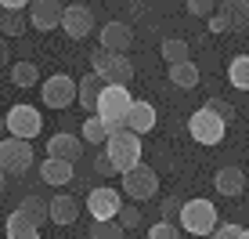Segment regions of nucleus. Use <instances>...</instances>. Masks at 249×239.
<instances>
[{
    "label": "nucleus",
    "mask_w": 249,
    "mask_h": 239,
    "mask_svg": "<svg viewBox=\"0 0 249 239\" xmlns=\"http://www.w3.org/2000/svg\"><path fill=\"white\" fill-rule=\"evenodd\" d=\"M130 91L123 87V83H105V91H101L98 95V109H94V113H98L101 120H105V127H108V134L112 131H126V109H130Z\"/></svg>",
    "instance_id": "1"
},
{
    "label": "nucleus",
    "mask_w": 249,
    "mask_h": 239,
    "mask_svg": "<svg viewBox=\"0 0 249 239\" xmlns=\"http://www.w3.org/2000/svg\"><path fill=\"white\" fill-rule=\"evenodd\" d=\"M105 152H108V159H112L116 174H123V170H130V167L141 163V134H134V131H112L105 138Z\"/></svg>",
    "instance_id": "2"
},
{
    "label": "nucleus",
    "mask_w": 249,
    "mask_h": 239,
    "mask_svg": "<svg viewBox=\"0 0 249 239\" xmlns=\"http://www.w3.org/2000/svg\"><path fill=\"white\" fill-rule=\"evenodd\" d=\"M177 218H181V228L192 232V236H210L213 228H217V207H213L210 199H188V203H181Z\"/></svg>",
    "instance_id": "3"
},
{
    "label": "nucleus",
    "mask_w": 249,
    "mask_h": 239,
    "mask_svg": "<svg viewBox=\"0 0 249 239\" xmlns=\"http://www.w3.org/2000/svg\"><path fill=\"white\" fill-rule=\"evenodd\" d=\"M90 69L94 73H101L108 83H130L134 80V65H130V58L123 55V51H105V47H98L90 55Z\"/></svg>",
    "instance_id": "4"
},
{
    "label": "nucleus",
    "mask_w": 249,
    "mask_h": 239,
    "mask_svg": "<svg viewBox=\"0 0 249 239\" xmlns=\"http://www.w3.org/2000/svg\"><path fill=\"white\" fill-rule=\"evenodd\" d=\"M224 131H228V123L213 113L210 105L195 109V113L188 116V134H192L199 145H220V141H224Z\"/></svg>",
    "instance_id": "5"
},
{
    "label": "nucleus",
    "mask_w": 249,
    "mask_h": 239,
    "mask_svg": "<svg viewBox=\"0 0 249 239\" xmlns=\"http://www.w3.org/2000/svg\"><path fill=\"white\" fill-rule=\"evenodd\" d=\"M33 163V145L29 138H0V170L4 174H25Z\"/></svg>",
    "instance_id": "6"
},
{
    "label": "nucleus",
    "mask_w": 249,
    "mask_h": 239,
    "mask_svg": "<svg viewBox=\"0 0 249 239\" xmlns=\"http://www.w3.org/2000/svg\"><path fill=\"white\" fill-rule=\"evenodd\" d=\"M123 192L130 196L134 203H144V199H152L156 196V189H159V174L152 167H144V163H137V167H130V170H123Z\"/></svg>",
    "instance_id": "7"
},
{
    "label": "nucleus",
    "mask_w": 249,
    "mask_h": 239,
    "mask_svg": "<svg viewBox=\"0 0 249 239\" xmlns=\"http://www.w3.org/2000/svg\"><path fill=\"white\" fill-rule=\"evenodd\" d=\"M4 127H7V134H15V138H36L40 131H44V120H40V109H33V105H15L11 113L4 116Z\"/></svg>",
    "instance_id": "8"
},
{
    "label": "nucleus",
    "mask_w": 249,
    "mask_h": 239,
    "mask_svg": "<svg viewBox=\"0 0 249 239\" xmlns=\"http://www.w3.org/2000/svg\"><path fill=\"white\" fill-rule=\"evenodd\" d=\"M44 105L47 109H69L76 101V80L72 76H65V73H58V76H51V80H44Z\"/></svg>",
    "instance_id": "9"
},
{
    "label": "nucleus",
    "mask_w": 249,
    "mask_h": 239,
    "mask_svg": "<svg viewBox=\"0 0 249 239\" xmlns=\"http://www.w3.org/2000/svg\"><path fill=\"white\" fill-rule=\"evenodd\" d=\"M25 11H29V25L40 33H51L62 25V4L58 0H29Z\"/></svg>",
    "instance_id": "10"
},
{
    "label": "nucleus",
    "mask_w": 249,
    "mask_h": 239,
    "mask_svg": "<svg viewBox=\"0 0 249 239\" xmlns=\"http://www.w3.org/2000/svg\"><path fill=\"white\" fill-rule=\"evenodd\" d=\"M62 29H65L72 40H83V37H87V33L94 29V11H90L87 4L62 7Z\"/></svg>",
    "instance_id": "11"
},
{
    "label": "nucleus",
    "mask_w": 249,
    "mask_h": 239,
    "mask_svg": "<svg viewBox=\"0 0 249 239\" xmlns=\"http://www.w3.org/2000/svg\"><path fill=\"white\" fill-rule=\"evenodd\" d=\"M156 109H152V101H130V109H126V131H134V134H148V131H156Z\"/></svg>",
    "instance_id": "12"
},
{
    "label": "nucleus",
    "mask_w": 249,
    "mask_h": 239,
    "mask_svg": "<svg viewBox=\"0 0 249 239\" xmlns=\"http://www.w3.org/2000/svg\"><path fill=\"white\" fill-rule=\"evenodd\" d=\"M119 192L116 189H90V196H87V210L94 218H116L119 214Z\"/></svg>",
    "instance_id": "13"
},
{
    "label": "nucleus",
    "mask_w": 249,
    "mask_h": 239,
    "mask_svg": "<svg viewBox=\"0 0 249 239\" xmlns=\"http://www.w3.org/2000/svg\"><path fill=\"white\" fill-rule=\"evenodd\" d=\"M213 189H217V196H228V199L242 196V189H246V170H238V167H220L217 174H213Z\"/></svg>",
    "instance_id": "14"
},
{
    "label": "nucleus",
    "mask_w": 249,
    "mask_h": 239,
    "mask_svg": "<svg viewBox=\"0 0 249 239\" xmlns=\"http://www.w3.org/2000/svg\"><path fill=\"white\" fill-rule=\"evenodd\" d=\"M105 76L101 73H87L80 83H76V98H80V109H87V113H94L98 109V95L105 91Z\"/></svg>",
    "instance_id": "15"
},
{
    "label": "nucleus",
    "mask_w": 249,
    "mask_h": 239,
    "mask_svg": "<svg viewBox=\"0 0 249 239\" xmlns=\"http://www.w3.org/2000/svg\"><path fill=\"white\" fill-rule=\"evenodd\" d=\"M130 44H134V33H130V25L126 22H108L105 29H101V47L105 51H130Z\"/></svg>",
    "instance_id": "16"
},
{
    "label": "nucleus",
    "mask_w": 249,
    "mask_h": 239,
    "mask_svg": "<svg viewBox=\"0 0 249 239\" xmlns=\"http://www.w3.org/2000/svg\"><path fill=\"white\" fill-rule=\"evenodd\" d=\"M80 152H83V138H76V134H54V138L47 141V156H54V159H80Z\"/></svg>",
    "instance_id": "17"
},
{
    "label": "nucleus",
    "mask_w": 249,
    "mask_h": 239,
    "mask_svg": "<svg viewBox=\"0 0 249 239\" xmlns=\"http://www.w3.org/2000/svg\"><path fill=\"white\" fill-rule=\"evenodd\" d=\"M76 218H80V203L72 196H54L47 203V221H54V225H72Z\"/></svg>",
    "instance_id": "18"
},
{
    "label": "nucleus",
    "mask_w": 249,
    "mask_h": 239,
    "mask_svg": "<svg viewBox=\"0 0 249 239\" xmlns=\"http://www.w3.org/2000/svg\"><path fill=\"white\" fill-rule=\"evenodd\" d=\"M72 163L69 159H54V156H47L44 163H40V178H44L47 185H69L72 181Z\"/></svg>",
    "instance_id": "19"
},
{
    "label": "nucleus",
    "mask_w": 249,
    "mask_h": 239,
    "mask_svg": "<svg viewBox=\"0 0 249 239\" xmlns=\"http://www.w3.org/2000/svg\"><path fill=\"white\" fill-rule=\"evenodd\" d=\"M7 239H44V236H40V228L29 225V221H25V214L15 207L11 214H7Z\"/></svg>",
    "instance_id": "20"
},
{
    "label": "nucleus",
    "mask_w": 249,
    "mask_h": 239,
    "mask_svg": "<svg viewBox=\"0 0 249 239\" xmlns=\"http://www.w3.org/2000/svg\"><path fill=\"white\" fill-rule=\"evenodd\" d=\"M170 80H174V87H195V83H199V65H195L192 58L174 62L170 65Z\"/></svg>",
    "instance_id": "21"
},
{
    "label": "nucleus",
    "mask_w": 249,
    "mask_h": 239,
    "mask_svg": "<svg viewBox=\"0 0 249 239\" xmlns=\"http://www.w3.org/2000/svg\"><path fill=\"white\" fill-rule=\"evenodd\" d=\"M224 19L231 29H249V0H224Z\"/></svg>",
    "instance_id": "22"
},
{
    "label": "nucleus",
    "mask_w": 249,
    "mask_h": 239,
    "mask_svg": "<svg viewBox=\"0 0 249 239\" xmlns=\"http://www.w3.org/2000/svg\"><path fill=\"white\" fill-rule=\"evenodd\" d=\"M123 236H126V228L116 218H94V225H90V239H123Z\"/></svg>",
    "instance_id": "23"
},
{
    "label": "nucleus",
    "mask_w": 249,
    "mask_h": 239,
    "mask_svg": "<svg viewBox=\"0 0 249 239\" xmlns=\"http://www.w3.org/2000/svg\"><path fill=\"white\" fill-rule=\"evenodd\" d=\"M18 210L25 214V221H29V225H36V228L47 221V203L40 199V196H25V199L18 203Z\"/></svg>",
    "instance_id": "24"
},
{
    "label": "nucleus",
    "mask_w": 249,
    "mask_h": 239,
    "mask_svg": "<svg viewBox=\"0 0 249 239\" xmlns=\"http://www.w3.org/2000/svg\"><path fill=\"white\" fill-rule=\"evenodd\" d=\"M80 131H83V141H87V145H101L108 138V127H105V120H101L98 113H90L87 120H83Z\"/></svg>",
    "instance_id": "25"
},
{
    "label": "nucleus",
    "mask_w": 249,
    "mask_h": 239,
    "mask_svg": "<svg viewBox=\"0 0 249 239\" xmlns=\"http://www.w3.org/2000/svg\"><path fill=\"white\" fill-rule=\"evenodd\" d=\"M228 80H231V87L249 91V55L231 58V65H228Z\"/></svg>",
    "instance_id": "26"
},
{
    "label": "nucleus",
    "mask_w": 249,
    "mask_h": 239,
    "mask_svg": "<svg viewBox=\"0 0 249 239\" xmlns=\"http://www.w3.org/2000/svg\"><path fill=\"white\" fill-rule=\"evenodd\" d=\"M36 80H40V69L33 62H15L11 65V83L15 87H33Z\"/></svg>",
    "instance_id": "27"
},
{
    "label": "nucleus",
    "mask_w": 249,
    "mask_h": 239,
    "mask_svg": "<svg viewBox=\"0 0 249 239\" xmlns=\"http://www.w3.org/2000/svg\"><path fill=\"white\" fill-rule=\"evenodd\" d=\"M25 25H29V15H22V11H4L0 15V29H4L7 37H22Z\"/></svg>",
    "instance_id": "28"
},
{
    "label": "nucleus",
    "mask_w": 249,
    "mask_h": 239,
    "mask_svg": "<svg viewBox=\"0 0 249 239\" xmlns=\"http://www.w3.org/2000/svg\"><path fill=\"white\" fill-rule=\"evenodd\" d=\"M162 58H166V65H174V62H184V58H188V44H184V40H162Z\"/></svg>",
    "instance_id": "29"
},
{
    "label": "nucleus",
    "mask_w": 249,
    "mask_h": 239,
    "mask_svg": "<svg viewBox=\"0 0 249 239\" xmlns=\"http://www.w3.org/2000/svg\"><path fill=\"white\" fill-rule=\"evenodd\" d=\"M206 105L213 109V113H217L220 120H224V123H231V120H235V105H231L228 98H220V95H213L210 101H206Z\"/></svg>",
    "instance_id": "30"
},
{
    "label": "nucleus",
    "mask_w": 249,
    "mask_h": 239,
    "mask_svg": "<svg viewBox=\"0 0 249 239\" xmlns=\"http://www.w3.org/2000/svg\"><path fill=\"white\" fill-rule=\"evenodd\" d=\"M148 239H181V225L159 221V225H152V228H148Z\"/></svg>",
    "instance_id": "31"
},
{
    "label": "nucleus",
    "mask_w": 249,
    "mask_h": 239,
    "mask_svg": "<svg viewBox=\"0 0 249 239\" xmlns=\"http://www.w3.org/2000/svg\"><path fill=\"white\" fill-rule=\"evenodd\" d=\"M213 7H217V0H188V15H195V19H210Z\"/></svg>",
    "instance_id": "32"
},
{
    "label": "nucleus",
    "mask_w": 249,
    "mask_h": 239,
    "mask_svg": "<svg viewBox=\"0 0 249 239\" xmlns=\"http://www.w3.org/2000/svg\"><path fill=\"white\" fill-rule=\"evenodd\" d=\"M116 221H119L123 228H137V225H141V210H137V207H119Z\"/></svg>",
    "instance_id": "33"
},
{
    "label": "nucleus",
    "mask_w": 249,
    "mask_h": 239,
    "mask_svg": "<svg viewBox=\"0 0 249 239\" xmlns=\"http://www.w3.org/2000/svg\"><path fill=\"white\" fill-rule=\"evenodd\" d=\"M210 236L213 239H242V225H217Z\"/></svg>",
    "instance_id": "34"
},
{
    "label": "nucleus",
    "mask_w": 249,
    "mask_h": 239,
    "mask_svg": "<svg viewBox=\"0 0 249 239\" xmlns=\"http://www.w3.org/2000/svg\"><path fill=\"white\" fill-rule=\"evenodd\" d=\"M94 170H98L101 178H112V174H116V167H112V159H108V152H101V156H94Z\"/></svg>",
    "instance_id": "35"
},
{
    "label": "nucleus",
    "mask_w": 249,
    "mask_h": 239,
    "mask_svg": "<svg viewBox=\"0 0 249 239\" xmlns=\"http://www.w3.org/2000/svg\"><path fill=\"white\" fill-rule=\"evenodd\" d=\"M206 25H210V33H231V25H228V19H224V11H220V15H210V19H206Z\"/></svg>",
    "instance_id": "36"
},
{
    "label": "nucleus",
    "mask_w": 249,
    "mask_h": 239,
    "mask_svg": "<svg viewBox=\"0 0 249 239\" xmlns=\"http://www.w3.org/2000/svg\"><path fill=\"white\" fill-rule=\"evenodd\" d=\"M0 7H4V11H25L29 0H0Z\"/></svg>",
    "instance_id": "37"
},
{
    "label": "nucleus",
    "mask_w": 249,
    "mask_h": 239,
    "mask_svg": "<svg viewBox=\"0 0 249 239\" xmlns=\"http://www.w3.org/2000/svg\"><path fill=\"white\" fill-rule=\"evenodd\" d=\"M177 210H181V203H177V199H166V203H162V218L177 214Z\"/></svg>",
    "instance_id": "38"
},
{
    "label": "nucleus",
    "mask_w": 249,
    "mask_h": 239,
    "mask_svg": "<svg viewBox=\"0 0 249 239\" xmlns=\"http://www.w3.org/2000/svg\"><path fill=\"white\" fill-rule=\"evenodd\" d=\"M0 192H4V170H0Z\"/></svg>",
    "instance_id": "39"
},
{
    "label": "nucleus",
    "mask_w": 249,
    "mask_h": 239,
    "mask_svg": "<svg viewBox=\"0 0 249 239\" xmlns=\"http://www.w3.org/2000/svg\"><path fill=\"white\" fill-rule=\"evenodd\" d=\"M4 131H7V127H4V116H0V134H4Z\"/></svg>",
    "instance_id": "40"
},
{
    "label": "nucleus",
    "mask_w": 249,
    "mask_h": 239,
    "mask_svg": "<svg viewBox=\"0 0 249 239\" xmlns=\"http://www.w3.org/2000/svg\"><path fill=\"white\" fill-rule=\"evenodd\" d=\"M242 239H249V228H242Z\"/></svg>",
    "instance_id": "41"
},
{
    "label": "nucleus",
    "mask_w": 249,
    "mask_h": 239,
    "mask_svg": "<svg viewBox=\"0 0 249 239\" xmlns=\"http://www.w3.org/2000/svg\"><path fill=\"white\" fill-rule=\"evenodd\" d=\"M246 178H249V163H246Z\"/></svg>",
    "instance_id": "42"
}]
</instances>
